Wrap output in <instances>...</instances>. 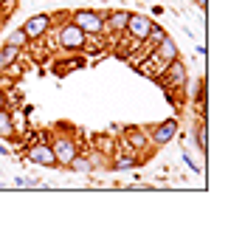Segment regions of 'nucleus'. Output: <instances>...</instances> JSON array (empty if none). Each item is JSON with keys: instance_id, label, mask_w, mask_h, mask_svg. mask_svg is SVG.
I'll use <instances>...</instances> for the list:
<instances>
[{"instance_id": "obj_1", "label": "nucleus", "mask_w": 245, "mask_h": 248, "mask_svg": "<svg viewBox=\"0 0 245 248\" xmlns=\"http://www.w3.org/2000/svg\"><path fill=\"white\" fill-rule=\"evenodd\" d=\"M57 40H60L62 51H71V54H74V51H82V46H85V31L68 17L60 26V31H57Z\"/></svg>"}, {"instance_id": "obj_2", "label": "nucleus", "mask_w": 245, "mask_h": 248, "mask_svg": "<svg viewBox=\"0 0 245 248\" xmlns=\"http://www.w3.org/2000/svg\"><path fill=\"white\" fill-rule=\"evenodd\" d=\"M71 20H74L85 34H102V26H105V15H99V12H93V9H79V12L71 15Z\"/></svg>"}, {"instance_id": "obj_3", "label": "nucleus", "mask_w": 245, "mask_h": 248, "mask_svg": "<svg viewBox=\"0 0 245 248\" xmlns=\"http://www.w3.org/2000/svg\"><path fill=\"white\" fill-rule=\"evenodd\" d=\"M153 20L147 15H130V20H127V29H124V34L130 37V40H136V43H144L147 37H150V31H153Z\"/></svg>"}, {"instance_id": "obj_4", "label": "nucleus", "mask_w": 245, "mask_h": 248, "mask_svg": "<svg viewBox=\"0 0 245 248\" xmlns=\"http://www.w3.org/2000/svg\"><path fill=\"white\" fill-rule=\"evenodd\" d=\"M51 150H54V155H57V164H62V167H68L79 153L77 139H71V136H57L54 144H51Z\"/></svg>"}, {"instance_id": "obj_5", "label": "nucleus", "mask_w": 245, "mask_h": 248, "mask_svg": "<svg viewBox=\"0 0 245 248\" xmlns=\"http://www.w3.org/2000/svg\"><path fill=\"white\" fill-rule=\"evenodd\" d=\"M124 144L130 147V153H150L153 141H150V130H141V127H127L124 130Z\"/></svg>"}, {"instance_id": "obj_6", "label": "nucleus", "mask_w": 245, "mask_h": 248, "mask_svg": "<svg viewBox=\"0 0 245 248\" xmlns=\"http://www.w3.org/2000/svg\"><path fill=\"white\" fill-rule=\"evenodd\" d=\"M186 79H189V71L184 68V62L181 60H175V62H169V68H167V74L158 79L164 88H175V91H184L186 88Z\"/></svg>"}, {"instance_id": "obj_7", "label": "nucleus", "mask_w": 245, "mask_h": 248, "mask_svg": "<svg viewBox=\"0 0 245 248\" xmlns=\"http://www.w3.org/2000/svg\"><path fill=\"white\" fill-rule=\"evenodd\" d=\"M26 158H29L31 164H40V167H57V155L51 150V144H46V139H40L37 144H31Z\"/></svg>"}, {"instance_id": "obj_8", "label": "nucleus", "mask_w": 245, "mask_h": 248, "mask_svg": "<svg viewBox=\"0 0 245 248\" xmlns=\"http://www.w3.org/2000/svg\"><path fill=\"white\" fill-rule=\"evenodd\" d=\"M20 29L26 31L29 43H34V40H43V37L48 34V29H51V17H48V15H34V17H29Z\"/></svg>"}, {"instance_id": "obj_9", "label": "nucleus", "mask_w": 245, "mask_h": 248, "mask_svg": "<svg viewBox=\"0 0 245 248\" xmlns=\"http://www.w3.org/2000/svg\"><path fill=\"white\" fill-rule=\"evenodd\" d=\"M175 136H178V122H175V119H167V122L155 124L153 130H150V141H153V147H167Z\"/></svg>"}, {"instance_id": "obj_10", "label": "nucleus", "mask_w": 245, "mask_h": 248, "mask_svg": "<svg viewBox=\"0 0 245 248\" xmlns=\"http://www.w3.org/2000/svg\"><path fill=\"white\" fill-rule=\"evenodd\" d=\"M127 20H130V12L116 9V12L105 15V26H102V31H110V34H124V29H127Z\"/></svg>"}, {"instance_id": "obj_11", "label": "nucleus", "mask_w": 245, "mask_h": 248, "mask_svg": "<svg viewBox=\"0 0 245 248\" xmlns=\"http://www.w3.org/2000/svg\"><path fill=\"white\" fill-rule=\"evenodd\" d=\"M153 54H155V57H161V60L169 65V62L178 60V46H175V40H172V37L167 34V37H164V40H161V43L153 48Z\"/></svg>"}, {"instance_id": "obj_12", "label": "nucleus", "mask_w": 245, "mask_h": 248, "mask_svg": "<svg viewBox=\"0 0 245 248\" xmlns=\"http://www.w3.org/2000/svg\"><path fill=\"white\" fill-rule=\"evenodd\" d=\"M0 139H15V124H12V113L6 108H0Z\"/></svg>"}, {"instance_id": "obj_13", "label": "nucleus", "mask_w": 245, "mask_h": 248, "mask_svg": "<svg viewBox=\"0 0 245 248\" xmlns=\"http://www.w3.org/2000/svg\"><path fill=\"white\" fill-rule=\"evenodd\" d=\"M6 43H9V46H15V48H26V46H29V37H26V31H23V29H15V31H9Z\"/></svg>"}, {"instance_id": "obj_14", "label": "nucleus", "mask_w": 245, "mask_h": 248, "mask_svg": "<svg viewBox=\"0 0 245 248\" xmlns=\"http://www.w3.org/2000/svg\"><path fill=\"white\" fill-rule=\"evenodd\" d=\"M68 167H71L74 172H91V170H93V161L88 158V155H79V153H77V158H74Z\"/></svg>"}, {"instance_id": "obj_15", "label": "nucleus", "mask_w": 245, "mask_h": 248, "mask_svg": "<svg viewBox=\"0 0 245 248\" xmlns=\"http://www.w3.org/2000/svg\"><path fill=\"white\" fill-rule=\"evenodd\" d=\"M0 57H3V62H6V65H15L17 57H20V48L9 46V43H3V48H0Z\"/></svg>"}, {"instance_id": "obj_16", "label": "nucleus", "mask_w": 245, "mask_h": 248, "mask_svg": "<svg viewBox=\"0 0 245 248\" xmlns=\"http://www.w3.org/2000/svg\"><path fill=\"white\" fill-rule=\"evenodd\" d=\"M136 164H138L136 155H119V158H116V167H119V170H130V167H136Z\"/></svg>"}, {"instance_id": "obj_17", "label": "nucleus", "mask_w": 245, "mask_h": 248, "mask_svg": "<svg viewBox=\"0 0 245 248\" xmlns=\"http://www.w3.org/2000/svg\"><path fill=\"white\" fill-rule=\"evenodd\" d=\"M198 147H200V153H206V124L203 122L198 127Z\"/></svg>"}, {"instance_id": "obj_18", "label": "nucleus", "mask_w": 245, "mask_h": 248, "mask_svg": "<svg viewBox=\"0 0 245 248\" xmlns=\"http://www.w3.org/2000/svg\"><path fill=\"white\" fill-rule=\"evenodd\" d=\"M12 124H15V136H17V130L26 127V116L23 113H12Z\"/></svg>"}, {"instance_id": "obj_19", "label": "nucleus", "mask_w": 245, "mask_h": 248, "mask_svg": "<svg viewBox=\"0 0 245 248\" xmlns=\"http://www.w3.org/2000/svg\"><path fill=\"white\" fill-rule=\"evenodd\" d=\"M0 108H6V93H3V88H0Z\"/></svg>"}, {"instance_id": "obj_20", "label": "nucleus", "mask_w": 245, "mask_h": 248, "mask_svg": "<svg viewBox=\"0 0 245 248\" xmlns=\"http://www.w3.org/2000/svg\"><path fill=\"white\" fill-rule=\"evenodd\" d=\"M195 3H198L200 9H206V3H209V0H195Z\"/></svg>"}, {"instance_id": "obj_21", "label": "nucleus", "mask_w": 245, "mask_h": 248, "mask_svg": "<svg viewBox=\"0 0 245 248\" xmlns=\"http://www.w3.org/2000/svg\"><path fill=\"white\" fill-rule=\"evenodd\" d=\"M6 153H9V150H6V147H3V144H0V155H6Z\"/></svg>"}, {"instance_id": "obj_22", "label": "nucleus", "mask_w": 245, "mask_h": 248, "mask_svg": "<svg viewBox=\"0 0 245 248\" xmlns=\"http://www.w3.org/2000/svg\"><path fill=\"white\" fill-rule=\"evenodd\" d=\"M6 3H12V0H0V6H6Z\"/></svg>"}]
</instances>
